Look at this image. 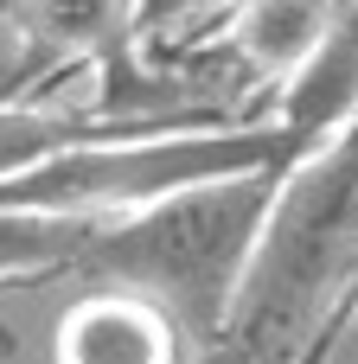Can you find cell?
<instances>
[{"instance_id": "obj_4", "label": "cell", "mask_w": 358, "mask_h": 364, "mask_svg": "<svg viewBox=\"0 0 358 364\" xmlns=\"http://www.w3.org/2000/svg\"><path fill=\"white\" fill-rule=\"evenodd\" d=\"M224 6H243V0H135V26L141 32H186L199 19H218Z\"/></svg>"}, {"instance_id": "obj_3", "label": "cell", "mask_w": 358, "mask_h": 364, "mask_svg": "<svg viewBox=\"0 0 358 364\" xmlns=\"http://www.w3.org/2000/svg\"><path fill=\"white\" fill-rule=\"evenodd\" d=\"M339 13L346 0H243L231 19V45L256 77H301L327 51Z\"/></svg>"}, {"instance_id": "obj_2", "label": "cell", "mask_w": 358, "mask_h": 364, "mask_svg": "<svg viewBox=\"0 0 358 364\" xmlns=\"http://www.w3.org/2000/svg\"><path fill=\"white\" fill-rule=\"evenodd\" d=\"M173 314H160L141 294L102 288L64 307L51 333V364H173Z\"/></svg>"}, {"instance_id": "obj_1", "label": "cell", "mask_w": 358, "mask_h": 364, "mask_svg": "<svg viewBox=\"0 0 358 364\" xmlns=\"http://www.w3.org/2000/svg\"><path fill=\"white\" fill-rule=\"evenodd\" d=\"M282 173L211 179L179 198H160L135 218L96 224L83 262L102 269V288L141 294L173 320L218 326L237 314V294L256 269Z\"/></svg>"}]
</instances>
